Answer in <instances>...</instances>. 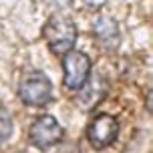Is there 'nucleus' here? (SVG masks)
Wrapping results in <instances>:
<instances>
[{
    "mask_svg": "<svg viewBox=\"0 0 153 153\" xmlns=\"http://www.w3.org/2000/svg\"><path fill=\"white\" fill-rule=\"evenodd\" d=\"M28 137L38 149H46L51 145H56L62 139V127L53 115H42L32 123Z\"/></svg>",
    "mask_w": 153,
    "mask_h": 153,
    "instance_id": "obj_4",
    "label": "nucleus"
},
{
    "mask_svg": "<svg viewBox=\"0 0 153 153\" xmlns=\"http://www.w3.org/2000/svg\"><path fill=\"white\" fill-rule=\"evenodd\" d=\"M45 38L54 54H67L76 40L75 22L65 14H53L45 26Z\"/></svg>",
    "mask_w": 153,
    "mask_h": 153,
    "instance_id": "obj_1",
    "label": "nucleus"
},
{
    "mask_svg": "<svg viewBox=\"0 0 153 153\" xmlns=\"http://www.w3.org/2000/svg\"><path fill=\"white\" fill-rule=\"evenodd\" d=\"M51 93H53V85L48 81V76L40 71H34L30 75H26L20 83L18 95L26 105L32 107H42L51 101Z\"/></svg>",
    "mask_w": 153,
    "mask_h": 153,
    "instance_id": "obj_2",
    "label": "nucleus"
},
{
    "mask_svg": "<svg viewBox=\"0 0 153 153\" xmlns=\"http://www.w3.org/2000/svg\"><path fill=\"white\" fill-rule=\"evenodd\" d=\"M73 0H54V4H59V6H69Z\"/></svg>",
    "mask_w": 153,
    "mask_h": 153,
    "instance_id": "obj_9",
    "label": "nucleus"
},
{
    "mask_svg": "<svg viewBox=\"0 0 153 153\" xmlns=\"http://www.w3.org/2000/svg\"><path fill=\"white\" fill-rule=\"evenodd\" d=\"M10 133H12V123H10V117L6 113H2L0 111V141H4V139L10 137Z\"/></svg>",
    "mask_w": 153,
    "mask_h": 153,
    "instance_id": "obj_7",
    "label": "nucleus"
},
{
    "mask_svg": "<svg viewBox=\"0 0 153 153\" xmlns=\"http://www.w3.org/2000/svg\"><path fill=\"white\" fill-rule=\"evenodd\" d=\"M89 141L97 147H107L111 145L117 135H119V123L111 115H99L95 121L89 125Z\"/></svg>",
    "mask_w": 153,
    "mask_h": 153,
    "instance_id": "obj_5",
    "label": "nucleus"
},
{
    "mask_svg": "<svg viewBox=\"0 0 153 153\" xmlns=\"http://www.w3.org/2000/svg\"><path fill=\"white\" fill-rule=\"evenodd\" d=\"M62 71H65V87L81 89L87 83V76L91 71V61L81 51H69L62 59Z\"/></svg>",
    "mask_w": 153,
    "mask_h": 153,
    "instance_id": "obj_3",
    "label": "nucleus"
},
{
    "mask_svg": "<svg viewBox=\"0 0 153 153\" xmlns=\"http://www.w3.org/2000/svg\"><path fill=\"white\" fill-rule=\"evenodd\" d=\"M95 36L103 45V48L113 51L115 46L119 45V28H117V22H115L113 18H107V16L99 18L95 22Z\"/></svg>",
    "mask_w": 153,
    "mask_h": 153,
    "instance_id": "obj_6",
    "label": "nucleus"
},
{
    "mask_svg": "<svg viewBox=\"0 0 153 153\" xmlns=\"http://www.w3.org/2000/svg\"><path fill=\"white\" fill-rule=\"evenodd\" d=\"M85 2H87L91 8H101L105 2H107V0H85Z\"/></svg>",
    "mask_w": 153,
    "mask_h": 153,
    "instance_id": "obj_8",
    "label": "nucleus"
}]
</instances>
